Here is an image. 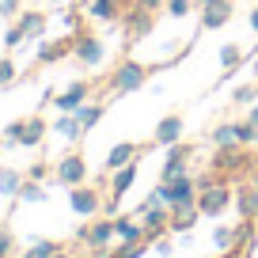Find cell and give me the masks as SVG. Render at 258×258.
<instances>
[{
    "mask_svg": "<svg viewBox=\"0 0 258 258\" xmlns=\"http://www.w3.org/2000/svg\"><path fill=\"white\" fill-rule=\"evenodd\" d=\"M46 118L42 114H34V118H19L12 121L8 129H4V145H23V148H34L42 145V137H46Z\"/></svg>",
    "mask_w": 258,
    "mask_h": 258,
    "instance_id": "cell-2",
    "label": "cell"
},
{
    "mask_svg": "<svg viewBox=\"0 0 258 258\" xmlns=\"http://www.w3.org/2000/svg\"><path fill=\"white\" fill-rule=\"evenodd\" d=\"M53 133H61V137H69L76 145V141H84V133H88V129H84V121L76 118V114H61V118L53 121Z\"/></svg>",
    "mask_w": 258,
    "mask_h": 258,
    "instance_id": "cell-18",
    "label": "cell"
},
{
    "mask_svg": "<svg viewBox=\"0 0 258 258\" xmlns=\"http://www.w3.org/2000/svg\"><path fill=\"white\" fill-rule=\"evenodd\" d=\"M121 8H125V0H91L88 16L99 19V23H118V19H121Z\"/></svg>",
    "mask_w": 258,
    "mask_h": 258,
    "instance_id": "cell-17",
    "label": "cell"
},
{
    "mask_svg": "<svg viewBox=\"0 0 258 258\" xmlns=\"http://www.w3.org/2000/svg\"><path fill=\"white\" fill-rule=\"evenodd\" d=\"M186 175V160H178V156H167V163H163L160 171V182H175V178Z\"/></svg>",
    "mask_w": 258,
    "mask_h": 258,
    "instance_id": "cell-28",
    "label": "cell"
},
{
    "mask_svg": "<svg viewBox=\"0 0 258 258\" xmlns=\"http://www.w3.org/2000/svg\"><path fill=\"white\" fill-rule=\"evenodd\" d=\"M53 175H57V182H64V186H80L84 178H88V163H84L80 152H69V156L53 167Z\"/></svg>",
    "mask_w": 258,
    "mask_h": 258,
    "instance_id": "cell-9",
    "label": "cell"
},
{
    "mask_svg": "<svg viewBox=\"0 0 258 258\" xmlns=\"http://www.w3.org/2000/svg\"><path fill=\"white\" fill-rule=\"evenodd\" d=\"M103 110H106V103H84L80 110H76V118L84 121V129H91L99 118H103Z\"/></svg>",
    "mask_w": 258,
    "mask_h": 258,
    "instance_id": "cell-29",
    "label": "cell"
},
{
    "mask_svg": "<svg viewBox=\"0 0 258 258\" xmlns=\"http://www.w3.org/2000/svg\"><path fill=\"white\" fill-rule=\"evenodd\" d=\"M148 148H152V145H133V141H121V145H114V148H110V156H106L103 167H106V171H118V167H125V163L141 160Z\"/></svg>",
    "mask_w": 258,
    "mask_h": 258,
    "instance_id": "cell-10",
    "label": "cell"
},
{
    "mask_svg": "<svg viewBox=\"0 0 258 258\" xmlns=\"http://www.w3.org/2000/svg\"><path fill=\"white\" fill-rule=\"evenodd\" d=\"M23 258H38V254H31V250H27V254H23Z\"/></svg>",
    "mask_w": 258,
    "mask_h": 258,
    "instance_id": "cell-50",
    "label": "cell"
},
{
    "mask_svg": "<svg viewBox=\"0 0 258 258\" xmlns=\"http://www.w3.org/2000/svg\"><path fill=\"white\" fill-rule=\"evenodd\" d=\"M152 250H156L160 258H171V254H175V243H171V239H163V235H160V239H152Z\"/></svg>",
    "mask_w": 258,
    "mask_h": 258,
    "instance_id": "cell-38",
    "label": "cell"
},
{
    "mask_svg": "<svg viewBox=\"0 0 258 258\" xmlns=\"http://www.w3.org/2000/svg\"><path fill=\"white\" fill-rule=\"evenodd\" d=\"M145 84H148V69L137 64V61H121L118 69L110 73V91H114V95L137 91V88H145Z\"/></svg>",
    "mask_w": 258,
    "mask_h": 258,
    "instance_id": "cell-3",
    "label": "cell"
},
{
    "mask_svg": "<svg viewBox=\"0 0 258 258\" xmlns=\"http://www.w3.org/2000/svg\"><path fill=\"white\" fill-rule=\"evenodd\" d=\"M46 175H49V167H46V163H31V167H27V178H34V182H46Z\"/></svg>",
    "mask_w": 258,
    "mask_h": 258,
    "instance_id": "cell-39",
    "label": "cell"
},
{
    "mask_svg": "<svg viewBox=\"0 0 258 258\" xmlns=\"http://www.w3.org/2000/svg\"><path fill=\"white\" fill-rule=\"evenodd\" d=\"M19 12H23V8H19V0H0V16H4V19L19 16Z\"/></svg>",
    "mask_w": 258,
    "mask_h": 258,
    "instance_id": "cell-40",
    "label": "cell"
},
{
    "mask_svg": "<svg viewBox=\"0 0 258 258\" xmlns=\"http://www.w3.org/2000/svg\"><path fill=\"white\" fill-rule=\"evenodd\" d=\"M16 23H19V31H23L27 38H42V31H46V12H19Z\"/></svg>",
    "mask_w": 258,
    "mask_h": 258,
    "instance_id": "cell-19",
    "label": "cell"
},
{
    "mask_svg": "<svg viewBox=\"0 0 258 258\" xmlns=\"http://www.w3.org/2000/svg\"><path fill=\"white\" fill-rule=\"evenodd\" d=\"M69 209L76 213V217H95L99 209H103V194L91 190V186H69Z\"/></svg>",
    "mask_w": 258,
    "mask_h": 258,
    "instance_id": "cell-6",
    "label": "cell"
},
{
    "mask_svg": "<svg viewBox=\"0 0 258 258\" xmlns=\"http://www.w3.org/2000/svg\"><path fill=\"white\" fill-rule=\"evenodd\" d=\"M148 247H152L148 239H141V243H121V247L114 250L110 258H145V254H148Z\"/></svg>",
    "mask_w": 258,
    "mask_h": 258,
    "instance_id": "cell-30",
    "label": "cell"
},
{
    "mask_svg": "<svg viewBox=\"0 0 258 258\" xmlns=\"http://www.w3.org/2000/svg\"><path fill=\"white\" fill-rule=\"evenodd\" d=\"M209 141H213L217 148H232V145H239V137H235V125H228V121L213 129V133H209Z\"/></svg>",
    "mask_w": 258,
    "mask_h": 258,
    "instance_id": "cell-26",
    "label": "cell"
},
{
    "mask_svg": "<svg viewBox=\"0 0 258 258\" xmlns=\"http://www.w3.org/2000/svg\"><path fill=\"white\" fill-rule=\"evenodd\" d=\"M133 182H137V160H133V163H125V167H118V171H110V202L103 205V209H106V217H114L118 202L125 198L129 190H133Z\"/></svg>",
    "mask_w": 258,
    "mask_h": 258,
    "instance_id": "cell-4",
    "label": "cell"
},
{
    "mask_svg": "<svg viewBox=\"0 0 258 258\" xmlns=\"http://www.w3.org/2000/svg\"><path fill=\"white\" fill-rule=\"evenodd\" d=\"M49 258H69V254H64V247H61V250H53V254H49Z\"/></svg>",
    "mask_w": 258,
    "mask_h": 258,
    "instance_id": "cell-48",
    "label": "cell"
},
{
    "mask_svg": "<svg viewBox=\"0 0 258 258\" xmlns=\"http://www.w3.org/2000/svg\"><path fill=\"white\" fill-rule=\"evenodd\" d=\"M190 8H194V0H167V4H163V12H167L171 19H182V16H190Z\"/></svg>",
    "mask_w": 258,
    "mask_h": 258,
    "instance_id": "cell-31",
    "label": "cell"
},
{
    "mask_svg": "<svg viewBox=\"0 0 258 258\" xmlns=\"http://www.w3.org/2000/svg\"><path fill=\"white\" fill-rule=\"evenodd\" d=\"M27 42V34L19 31V23H12L8 31H4V49H16V46H23Z\"/></svg>",
    "mask_w": 258,
    "mask_h": 258,
    "instance_id": "cell-35",
    "label": "cell"
},
{
    "mask_svg": "<svg viewBox=\"0 0 258 258\" xmlns=\"http://www.w3.org/2000/svg\"><path fill=\"white\" fill-rule=\"evenodd\" d=\"M57 4H61V0H57Z\"/></svg>",
    "mask_w": 258,
    "mask_h": 258,
    "instance_id": "cell-52",
    "label": "cell"
},
{
    "mask_svg": "<svg viewBox=\"0 0 258 258\" xmlns=\"http://www.w3.org/2000/svg\"><path fill=\"white\" fill-rule=\"evenodd\" d=\"M232 202H235V190L228 182H220L217 171L198 178V209H202V217H220Z\"/></svg>",
    "mask_w": 258,
    "mask_h": 258,
    "instance_id": "cell-1",
    "label": "cell"
},
{
    "mask_svg": "<svg viewBox=\"0 0 258 258\" xmlns=\"http://www.w3.org/2000/svg\"><path fill=\"white\" fill-rule=\"evenodd\" d=\"M254 217H243L239 224H235V235H239V243H254Z\"/></svg>",
    "mask_w": 258,
    "mask_h": 258,
    "instance_id": "cell-32",
    "label": "cell"
},
{
    "mask_svg": "<svg viewBox=\"0 0 258 258\" xmlns=\"http://www.w3.org/2000/svg\"><path fill=\"white\" fill-rule=\"evenodd\" d=\"M250 182H254V186H258V171H254V175H250Z\"/></svg>",
    "mask_w": 258,
    "mask_h": 258,
    "instance_id": "cell-49",
    "label": "cell"
},
{
    "mask_svg": "<svg viewBox=\"0 0 258 258\" xmlns=\"http://www.w3.org/2000/svg\"><path fill=\"white\" fill-rule=\"evenodd\" d=\"M232 99H235V103H250V99H258V80L254 84H239V88L232 91Z\"/></svg>",
    "mask_w": 258,
    "mask_h": 258,
    "instance_id": "cell-36",
    "label": "cell"
},
{
    "mask_svg": "<svg viewBox=\"0 0 258 258\" xmlns=\"http://www.w3.org/2000/svg\"><path fill=\"white\" fill-rule=\"evenodd\" d=\"M247 121H250V125H254V129H258V99H254V106H250V114H247Z\"/></svg>",
    "mask_w": 258,
    "mask_h": 258,
    "instance_id": "cell-43",
    "label": "cell"
},
{
    "mask_svg": "<svg viewBox=\"0 0 258 258\" xmlns=\"http://www.w3.org/2000/svg\"><path fill=\"white\" fill-rule=\"evenodd\" d=\"M88 95H91V84L88 80H76V84H69L61 95H53V106L61 114H76L84 103H88Z\"/></svg>",
    "mask_w": 258,
    "mask_h": 258,
    "instance_id": "cell-8",
    "label": "cell"
},
{
    "mask_svg": "<svg viewBox=\"0 0 258 258\" xmlns=\"http://www.w3.org/2000/svg\"><path fill=\"white\" fill-rule=\"evenodd\" d=\"M194 4H202V8H205V4H224V0H194Z\"/></svg>",
    "mask_w": 258,
    "mask_h": 258,
    "instance_id": "cell-46",
    "label": "cell"
},
{
    "mask_svg": "<svg viewBox=\"0 0 258 258\" xmlns=\"http://www.w3.org/2000/svg\"><path fill=\"white\" fill-rule=\"evenodd\" d=\"M247 23H250V31L258 34V8H250V16H247Z\"/></svg>",
    "mask_w": 258,
    "mask_h": 258,
    "instance_id": "cell-44",
    "label": "cell"
},
{
    "mask_svg": "<svg viewBox=\"0 0 258 258\" xmlns=\"http://www.w3.org/2000/svg\"><path fill=\"white\" fill-rule=\"evenodd\" d=\"M69 49H73V38H64V42H53V46H38V61L42 64H53V61H61L64 53H69Z\"/></svg>",
    "mask_w": 258,
    "mask_h": 258,
    "instance_id": "cell-23",
    "label": "cell"
},
{
    "mask_svg": "<svg viewBox=\"0 0 258 258\" xmlns=\"http://www.w3.org/2000/svg\"><path fill=\"white\" fill-rule=\"evenodd\" d=\"M235 205H239V217H254L258 220V186H243V190H235Z\"/></svg>",
    "mask_w": 258,
    "mask_h": 258,
    "instance_id": "cell-21",
    "label": "cell"
},
{
    "mask_svg": "<svg viewBox=\"0 0 258 258\" xmlns=\"http://www.w3.org/2000/svg\"><path fill=\"white\" fill-rule=\"evenodd\" d=\"M12 250H16V235H12V232H8V235H0V258H8Z\"/></svg>",
    "mask_w": 258,
    "mask_h": 258,
    "instance_id": "cell-41",
    "label": "cell"
},
{
    "mask_svg": "<svg viewBox=\"0 0 258 258\" xmlns=\"http://www.w3.org/2000/svg\"><path fill=\"white\" fill-rule=\"evenodd\" d=\"M53 250H61V243H57V239H34L31 243V254H38V258H49Z\"/></svg>",
    "mask_w": 258,
    "mask_h": 258,
    "instance_id": "cell-33",
    "label": "cell"
},
{
    "mask_svg": "<svg viewBox=\"0 0 258 258\" xmlns=\"http://www.w3.org/2000/svg\"><path fill=\"white\" fill-rule=\"evenodd\" d=\"M198 220H202V209H198V202H190V205H171V232L190 235L194 228H198Z\"/></svg>",
    "mask_w": 258,
    "mask_h": 258,
    "instance_id": "cell-11",
    "label": "cell"
},
{
    "mask_svg": "<svg viewBox=\"0 0 258 258\" xmlns=\"http://www.w3.org/2000/svg\"><path fill=\"white\" fill-rule=\"evenodd\" d=\"M235 243H239V235H235V228H228V224H220L217 232H213V247L217 250H235Z\"/></svg>",
    "mask_w": 258,
    "mask_h": 258,
    "instance_id": "cell-24",
    "label": "cell"
},
{
    "mask_svg": "<svg viewBox=\"0 0 258 258\" xmlns=\"http://www.w3.org/2000/svg\"><path fill=\"white\" fill-rule=\"evenodd\" d=\"M239 148H243V145L220 148V152L213 156V171H217V175H220V171H235V167H243V163H247V160H243V156H239Z\"/></svg>",
    "mask_w": 258,
    "mask_h": 258,
    "instance_id": "cell-20",
    "label": "cell"
},
{
    "mask_svg": "<svg viewBox=\"0 0 258 258\" xmlns=\"http://www.w3.org/2000/svg\"><path fill=\"white\" fill-rule=\"evenodd\" d=\"M228 19H232V0H224V4H205L202 8V31H217Z\"/></svg>",
    "mask_w": 258,
    "mask_h": 258,
    "instance_id": "cell-15",
    "label": "cell"
},
{
    "mask_svg": "<svg viewBox=\"0 0 258 258\" xmlns=\"http://www.w3.org/2000/svg\"><path fill=\"white\" fill-rule=\"evenodd\" d=\"M254 133H258V129L250 125V121H239V125H235V137H239V145H243V148L254 145Z\"/></svg>",
    "mask_w": 258,
    "mask_h": 258,
    "instance_id": "cell-37",
    "label": "cell"
},
{
    "mask_svg": "<svg viewBox=\"0 0 258 258\" xmlns=\"http://www.w3.org/2000/svg\"><path fill=\"white\" fill-rule=\"evenodd\" d=\"M220 64H224V76H232L235 69H239V64H243V49H239V46H232V42H228V46L220 49Z\"/></svg>",
    "mask_w": 258,
    "mask_h": 258,
    "instance_id": "cell-25",
    "label": "cell"
},
{
    "mask_svg": "<svg viewBox=\"0 0 258 258\" xmlns=\"http://www.w3.org/2000/svg\"><path fill=\"white\" fill-rule=\"evenodd\" d=\"M182 114H167V118L160 121V125H156V137H152V145H175V141H182Z\"/></svg>",
    "mask_w": 258,
    "mask_h": 258,
    "instance_id": "cell-13",
    "label": "cell"
},
{
    "mask_svg": "<svg viewBox=\"0 0 258 258\" xmlns=\"http://www.w3.org/2000/svg\"><path fill=\"white\" fill-rule=\"evenodd\" d=\"M133 4H137V8H145V12H163V4H167V0H133Z\"/></svg>",
    "mask_w": 258,
    "mask_h": 258,
    "instance_id": "cell-42",
    "label": "cell"
},
{
    "mask_svg": "<svg viewBox=\"0 0 258 258\" xmlns=\"http://www.w3.org/2000/svg\"><path fill=\"white\" fill-rule=\"evenodd\" d=\"M114 235L121 243H141L145 239V224H141V217H114Z\"/></svg>",
    "mask_w": 258,
    "mask_h": 258,
    "instance_id": "cell-16",
    "label": "cell"
},
{
    "mask_svg": "<svg viewBox=\"0 0 258 258\" xmlns=\"http://www.w3.org/2000/svg\"><path fill=\"white\" fill-rule=\"evenodd\" d=\"M110 239H118L114 235V217H103V220H95V224H88V250H106L110 247Z\"/></svg>",
    "mask_w": 258,
    "mask_h": 258,
    "instance_id": "cell-12",
    "label": "cell"
},
{
    "mask_svg": "<svg viewBox=\"0 0 258 258\" xmlns=\"http://www.w3.org/2000/svg\"><path fill=\"white\" fill-rule=\"evenodd\" d=\"M73 57L84 64V69H95V64H103L106 46H103V38H95V34H80V38H73Z\"/></svg>",
    "mask_w": 258,
    "mask_h": 258,
    "instance_id": "cell-7",
    "label": "cell"
},
{
    "mask_svg": "<svg viewBox=\"0 0 258 258\" xmlns=\"http://www.w3.org/2000/svg\"><path fill=\"white\" fill-rule=\"evenodd\" d=\"M12 232V228H8V220H0V235H8Z\"/></svg>",
    "mask_w": 258,
    "mask_h": 258,
    "instance_id": "cell-47",
    "label": "cell"
},
{
    "mask_svg": "<svg viewBox=\"0 0 258 258\" xmlns=\"http://www.w3.org/2000/svg\"><path fill=\"white\" fill-rule=\"evenodd\" d=\"M250 73H254V80H258V53L250 57Z\"/></svg>",
    "mask_w": 258,
    "mask_h": 258,
    "instance_id": "cell-45",
    "label": "cell"
},
{
    "mask_svg": "<svg viewBox=\"0 0 258 258\" xmlns=\"http://www.w3.org/2000/svg\"><path fill=\"white\" fill-rule=\"evenodd\" d=\"M23 178H27V175H19V171L0 167V198H16L19 186H23Z\"/></svg>",
    "mask_w": 258,
    "mask_h": 258,
    "instance_id": "cell-22",
    "label": "cell"
},
{
    "mask_svg": "<svg viewBox=\"0 0 258 258\" xmlns=\"http://www.w3.org/2000/svg\"><path fill=\"white\" fill-rule=\"evenodd\" d=\"M254 148H258V133H254Z\"/></svg>",
    "mask_w": 258,
    "mask_h": 258,
    "instance_id": "cell-51",
    "label": "cell"
},
{
    "mask_svg": "<svg viewBox=\"0 0 258 258\" xmlns=\"http://www.w3.org/2000/svg\"><path fill=\"white\" fill-rule=\"evenodd\" d=\"M16 198H19V202H46V186L34 182V178H23V186H19Z\"/></svg>",
    "mask_w": 258,
    "mask_h": 258,
    "instance_id": "cell-27",
    "label": "cell"
},
{
    "mask_svg": "<svg viewBox=\"0 0 258 258\" xmlns=\"http://www.w3.org/2000/svg\"><path fill=\"white\" fill-rule=\"evenodd\" d=\"M137 217H141V224H145V239L148 243L160 239L163 232H171V209L167 205H141Z\"/></svg>",
    "mask_w": 258,
    "mask_h": 258,
    "instance_id": "cell-5",
    "label": "cell"
},
{
    "mask_svg": "<svg viewBox=\"0 0 258 258\" xmlns=\"http://www.w3.org/2000/svg\"><path fill=\"white\" fill-rule=\"evenodd\" d=\"M148 31H152V12L133 8V12L125 16V38H129V42H137V38H145Z\"/></svg>",
    "mask_w": 258,
    "mask_h": 258,
    "instance_id": "cell-14",
    "label": "cell"
},
{
    "mask_svg": "<svg viewBox=\"0 0 258 258\" xmlns=\"http://www.w3.org/2000/svg\"><path fill=\"white\" fill-rule=\"evenodd\" d=\"M16 61H12V57H0V88H8L12 80H16Z\"/></svg>",
    "mask_w": 258,
    "mask_h": 258,
    "instance_id": "cell-34",
    "label": "cell"
}]
</instances>
